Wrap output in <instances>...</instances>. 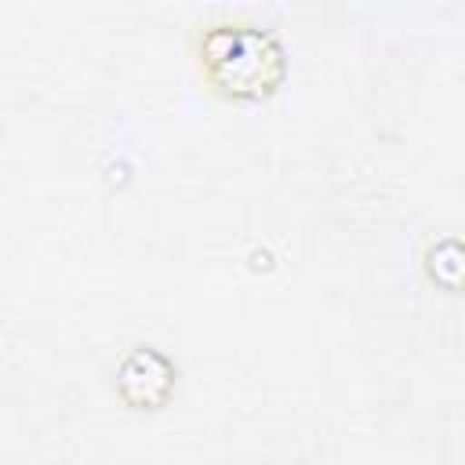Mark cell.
I'll list each match as a JSON object with an SVG mask.
<instances>
[{"instance_id":"6da1fadb","label":"cell","mask_w":465,"mask_h":465,"mask_svg":"<svg viewBox=\"0 0 465 465\" xmlns=\"http://www.w3.org/2000/svg\"><path fill=\"white\" fill-rule=\"evenodd\" d=\"M193 54L203 87L229 105L269 102L287 80L283 40L254 18L222 15L200 22L193 33Z\"/></svg>"},{"instance_id":"7a4b0ae2","label":"cell","mask_w":465,"mask_h":465,"mask_svg":"<svg viewBox=\"0 0 465 465\" xmlns=\"http://www.w3.org/2000/svg\"><path fill=\"white\" fill-rule=\"evenodd\" d=\"M113 389L127 411H163L178 389V367L156 345H131L116 360Z\"/></svg>"},{"instance_id":"3957f363","label":"cell","mask_w":465,"mask_h":465,"mask_svg":"<svg viewBox=\"0 0 465 465\" xmlns=\"http://www.w3.org/2000/svg\"><path fill=\"white\" fill-rule=\"evenodd\" d=\"M421 272L436 291L461 294L465 291V240L461 236H436L421 251Z\"/></svg>"}]
</instances>
